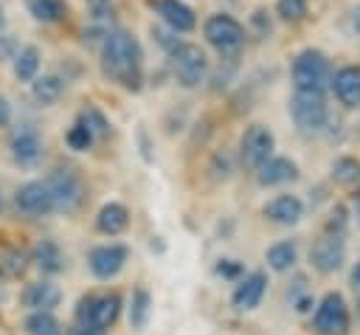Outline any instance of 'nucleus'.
Instances as JSON below:
<instances>
[{
  "label": "nucleus",
  "instance_id": "12",
  "mask_svg": "<svg viewBox=\"0 0 360 335\" xmlns=\"http://www.w3.org/2000/svg\"><path fill=\"white\" fill-rule=\"evenodd\" d=\"M14 206L20 214L37 220V217H45L53 211V197L48 191V183L45 180H28L22 183L17 191H14Z\"/></svg>",
  "mask_w": 360,
  "mask_h": 335
},
{
  "label": "nucleus",
  "instance_id": "24",
  "mask_svg": "<svg viewBox=\"0 0 360 335\" xmlns=\"http://www.w3.org/2000/svg\"><path fill=\"white\" fill-rule=\"evenodd\" d=\"M22 329L25 335H65V327L53 310H31L22 321Z\"/></svg>",
  "mask_w": 360,
  "mask_h": 335
},
{
  "label": "nucleus",
  "instance_id": "18",
  "mask_svg": "<svg viewBox=\"0 0 360 335\" xmlns=\"http://www.w3.org/2000/svg\"><path fill=\"white\" fill-rule=\"evenodd\" d=\"M8 152H11V160L17 166H34L42 155V141L37 135L34 127H20L11 132L8 138Z\"/></svg>",
  "mask_w": 360,
  "mask_h": 335
},
{
  "label": "nucleus",
  "instance_id": "45",
  "mask_svg": "<svg viewBox=\"0 0 360 335\" xmlns=\"http://www.w3.org/2000/svg\"><path fill=\"white\" fill-rule=\"evenodd\" d=\"M0 211H3V194H0Z\"/></svg>",
  "mask_w": 360,
  "mask_h": 335
},
{
  "label": "nucleus",
  "instance_id": "20",
  "mask_svg": "<svg viewBox=\"0 0 360 335\" xmlns=\"http://www.w3.org/2000/svg\"><path fill=\"white\" fill-rule=\"evenodd\" d=\"M129 228V208L118 200H110L96 214V231L104 236H118Z\"/></svg>",
  "mask_w": 360,
  "mask_h": 335
},
{
  "label": "nucleus",
  "instance_id": "35",
  "mask_svg": "<svg viewBox=\"0 0 360 335\" xmlns=\"http://www.w3.org/2000/svg\"><path fill=\"white\" fill-rule=\"evenodd\" d=\"M214 273H217L219 279L236 282L239 276H245V265H242L239 259H219V262L214 265Z\"/></svg>",
  "mask_w": 360,
  "mask_h": 335
},
{
  "label": "nucleus",
  "instance_id": "34",
  "mask_svg": "<svg viewBox=\"0 0 360 335\" xmlns=\"http://www.w3.org/2000/svg\"><path fill=\"white\" fill-rule=\"evenodd\" d=\"M276 14L284 23H301L307 17V0H276Z\"/></svg>",
  "mask_w": 360,
  "mask_h": 335
},
{
  "label": "nucleus",
  "instance_id": "42",
  "mask_svg": "<svg viewBox=\"0 0 360 335\" xmlns=\"http://www.w3.org/2000/svg\"><path fill=\"white\" fill-rule=\"evenodd\" d=\"M354 31H360V6L354 8Z\"/></svg>",
  "mask_w": 360,
  "mask_h": 335
},
{
  "label": "nucleus",
  "instance_id": "15",
  "mask_svg": "<svg viewBox=\"0 0 360 335\" xmlns=\"http://www.w3.org/2000/svg\"><path fill=\"white\" fill-rule=\"evenodd\" d=\"M149 8L163 20L166 28H172L177 34H188L197 25L194 11L183 0H149Z\"/></svg>",
  "mask_w": 360,
  "mask_h": 335
},
{
  "label": "nucleus",
  "instance_id": "10",
  "mask_svg": "<svg viewBox=\"0 0 360 335\" xmlns=\"http://www.w3.org/2000/svg\"><path fill=\"white\" fill-rule=\"evenodd\" d=\"M346 262V239L343 234H321L312 248H309V265L318 270V273H335L340 270Z\"/></svg>",
  "mask_w": 360,
  "mask_h": 335
},
{
  "label": "nucleus",
  "instance_id": "22",
  "mask_svg": "<svg viewBox=\"0 0 360 335\" xmlns=\"http://www.w3.org/2000/svg\"><path fill=\"white\" fill-rule=\"evenodd\" d=\"M264 262L276 273H287L298 262V242L295 239H278L264 251Z\"/></svg>",
  "mask_w": 360,
  "mask_h": 335
},
{
  "label": "nucleus",
  "instance_id": "1",
  "mask_svg": "<svg viewBox=\"0 0 360 335\" xmlns=\"http://www.w3.org/2000/svg\"><path fill=\"white\" fill-rule=\"evenodd\" d=\"M101 56V73L112 84L135 93L143 84V48L135 39V34L124 28H110L98 48Z\"/></svg>",
  "mask_w": 360,
  "mask_h": 335
},
{
  "label": "nucleus",
  "instance_id": "4",
  "mask_svg": "<svg viewBox=\"0 0 360 335\" xmlns=\"http://www.w3.org/2000/svg\"><path fill=\"white\" fill-rule=\"evenodd\" d=\"M121 296L118 293H87L76 301V310H73V318L76 324H90V327H98V329H110L118 315H121Z\"/></svg>",
  "mask_w": 360,
  "mask_h": 335
},
{
  "label": "nucleus",
  "instance_id": "26",
  "mask_svg": "<svg viewBox=\"0 0 360 335\" xmlns=\"http://www.w3.org/2000/svg\"><path fill=\"white\" fill-rule=\"evenodd\" d=\"M28 14L37 23H59L68 14V3L65 0H25Z\"/></svg>",
  "mask_w": 360,
  "mask_h": 335
},
{
  "label": "nucleus",
  "instance_id": "19",
  "mask_svg": "<svg viewBox=\"0 0 360 335\" xmlns=\"http://www.w3.org/2000/svg\"><path fill=\"white\" fill-rule=\"evenodd\" d=\"M20 301H22V307H28V310H53V307H59V301H62V290H59L53 282L39 279V282H31V284L22 287Z\"/></svg>",
  "mask_w": 360,
  "mask_h": 335
},
{
  "label": "nucleus",
  "instance_id": "38",
  "mask_svg": "<svg viewBox=\"0 0 360 335\" xmlns=\"http://www.w3.org/2000/svg\"><path fill=\"white\" fill-rule=\"evenodd\" d=\"M211 172H214V180H225V177L231 175V160H228V155H214Z\"/></svg>",
  "mask_w": 360,
  "mask_h": 335
},
{
  "label": "nucleus",
  "instance_id": "14",
  "mask_svg": "<svg viewBox=\"0 0 360 335\" xmlns=\"http://www.w3.org/2000/svg\"><path fill=\"white\" fill-rule=\"evenodd\" d=\"M329 87L338 99V104H343L346 110H357L360 107V68L357 65H343L329 76Z\"/></svg>",
  "mask_w": 360,
  "mask_h": 335
},
{
  "label": "nucleus",
  "instance_id": "27",
  "mask_svg": "<svg viewBox=\"0 0 360 335\" xmlns=\"http://www.w3.org/2000/svg\"><path fill=\"white\" fill-rule=\"evenodd\" d=\"M37 73H39V48L37 45L17 48V53H14V76L20 82H31Z\"/></svg>",
  "mask_w": 360,
  "mask_h": 335
},
{
  "label": "nucleus",
  "instance_id": "11",
  "mask_svg": "<svg viewBox=\"0 0 360 335\" xmlns=\"http://www.w3.org/2000/svg\"><path fill=\"white\" fill-rule=\"evenodd\" d=\"M127 259H129V248H127V245H121V242H107V245H96V248L87 253V267H90V273H93L96 279L110 282V279H115V276L124 270Z\"/></svg>",
  "mask_w": 360,
  "mask_h": 335
},
{
  "label": "nucleus",
  "instance_id": "32",
  "mask_svg": "<svg viewBox=\"0 0 360 335\" xmlns=\"http://www.w3.org/2000/svg\"><path fill=\"white\" fill-rule=\"evenodd\" d=\"M287 301H290V307H292L295 312H312V307H315V296H312V290L304 284V279H298L295 287L287 290Z\"/></svg>",
  "mask_w": 360,
  "mask_h": 335
},
{
  "label": "nucleus",
  "instance_id": "7",
  "mask_svg": "<svg viewBox=\"0 0 360 335\" xmlns=\"http://www.w3.org/2000/svg\"><path fill=\"white\" fill-rule=\"evenodd\" d=\"M287 107H290V115L301 132H323L329 124V107H326L323 93L295 90Z\"/></svg>",
  "mask_w": 360,
  "mask_h": 335
},
{
  "label": "nucleus",
  "instance_id": "33",
  "mask_svg": "<svg viewBox=\"0 0 360 335\" xmlns=\"http://www.w3.org/2000/svg\"><path fill=\"white\" fill-rule=\"evenodd\" d=\"M65 144H68L73 152H87V149L96 144V138L87 132V127H84V124L73 121V124L68 127V132H65Z\"/></svg>",
  "mask_w": 360,
  "mask_h": 335
},
{
  "label": "nucleus",
  "instance_id": "29",
  "mask_svg": "<svg viewBox=\"0 0 360 335\" xmlns=\"http://www.w3.org/2000/svg\"><path fill=\"white\" fill-rule=\"evenodd\" d=\"M79 124H84L87 127V132L96 138V141H104L110 132H112V127H110V121H107V115L98 110V107H93V104H87V107H82L79 110V118H76Z\"/></svg>",
  "mask_w": 360,
  "mask_h": 335
},
{
  "label": "nucleus",
  "instance_id": "40",
  "mask_svg": "<svg viewBox=\"0 0 360 335\" xmlns=\"http://www.w3.org/2000/svg\"><path fill=\"white\" fill-rule=\"evenodd\" d=\"M8 121H11V104L6 96H0V129L8 127Z\"/></svg>",
  "mask_w": 360,
  "mask_h": 335
},
{
  "label": "nucleus",
  "instance_id": "13",
  "mask_svg": "<svg viewBox=\"0 0 360 335\" xmlns=\"http://www.w3.org/2000/svg\"><path fill=\"white\" fill-rule=\"evenodd\" d=\"M267 273L264 270H250V273H245V276H239L236 279V287H233V293H231V307L236 310V312H250V310H256L259 304H262V298H264V293H267Z\"/></svg>",
  "mask_w": 360,
  "mask_h": 335
},
{
  "label": "nucleus",
  "instance_id": "36",
  "mask_svg": "<svg viewBox=\"0 0 360 335\" xmlns=\"http://www.w3.org/2000/svg\"><path fill=\"white\" fill-rule=\"evenodd\" d=\"M152 39H155L163 51H172V48L180 42L177 31H172V28H152Z\"/></svg>",
  "mask_w": 360,
  "mask_h": 335
},
{
  "label": "nucleus",
  "instance_id": "9",
  "mask_svg": "<svg viewBox=\"0 0 360 335\" xmlns=\"http://www.w3.org/2000/svg\"><path fill=\"white\" fill-rule=\"evenodd\" d=\"M276 149V135L267 124H250L239 138V160L245 169H259Z\"/></svg>",
  "mask_w": 360,
  "mask_h": 335
},
{
  "label": "nucleus",
  "instance_id": "16",
  "mask_svg": "<svg viewBox=\"0 0 360 335\" xmlns=\"http://www.w3.org/2000/svg\"><path fill=\"white\" fill-rule=\"evenodd\" d=\"M304 211H307V206H304V200L298 197V194H276L273 200H267L264 203V208H262V214L270 220V222H276V225H298L301 220H304Z\"/></svg>",
  "mask_w": 360,
  "mask_h": 335
},
{
  "label": "nucleus",
  "instance_id": "39",
  "mask_svg": "<svg viewBox=\"0 0 360 335\" xmlns=\"http://www.w3.org/2000/svg\"><path fill=\"white\" fill-rule=\"evenodd\" d=\"M68 335H107V329H98V327H90V324H76L68 329Z\"/></svg>",
  "mask_w": 360,
  "mask_h": 335
},
{
  "label": "nucleus",
  "instance_id": "8",
  "mask_svg": "<svg viewBox=\"0 0 360 335\" xmlns=\"http://www.w3.org/2000/svg\"><path fill=\"white\" fill-rule=\"evenodd\" d=\"M45 183H48V191L53 197V211L70 214L84 203V183H82L76 169L59 166L45 177Z\"/></svg>",
  "mask_w": 360,
  "mask_h": 335
},
{
  "label": "nucleus",
  "instance_id": "23",
  "mask_svg": "<svg viewBox=\"0 0 360 335\" xmlns=\"http://www.w3.org/2000/svg\"><path fill=\"white\" fill-rule=\"evenodd\" d=\"M62 93H65V79H59V76H53V73H48V76H34V79H31V96H34V101L42 104V107L56 104V101L62 99Z\"/></svg>",
  "mask_w": 360,
  "mask_h": 335
},
{
  "label": "nucleus",
  "instance_id": "37",
  "mask_svg": "<svg viewBox=\"0 0 360 335\" xmlns=\"http://www.w3.org/2000/svg\"><path fill=\"white\" fill-rule=\"evenodd\" d=\"M250 25H253V31H256L259 37H267V34L273 31V20L267 17V11H264V8H256V11H253Z\"/></svg>",
  "mask_w": 360,
  "mask_h": 335
},
{
  "label": "nucleus",
  "instance_id": "43",
  "mask_svg": "<svg viewBox=\"0 0 360 335\" xmlns=\"http://www.w3.org/2000/svg\"><path fill=\"white\" fill-rule=\"evenodd\" d=\"M3 25H6V17H3V8H0V31H3Z\"/></svg>",
  "mask_w": 360,
  "mask_h": 335
},
{
  "label": "nucleus",
  "instance_id": "25",
  "mask_svg": "<svg viewBox=\"0 0 360 335\" xmlns=\"http://www.w3.org/2000/svg\"><path fill=\"white\" fill-rule=\"evenodd\" d=\"M31 262V253L25 248H6L0 253V279H20Z\"/></svg>",
  "mask_w": 360,
  "mask_h": 335
},
{
  "label": "nucleus",
  "instance_id": "21",
  "mask_svg": "<svg viewBox=\"0 0 360 335\" xmlns=\"http://www.w3.org/2000/svg\"><path fill=\"white\" fill-rule=\"evenodd\" d=\"M31 262L39 267L42 276H56L65 270V253L53 239H39L31 251Z\"/></svg>",
  "mask_w": 360,
  "mask_h": 335
},
{
  "label": "nucleus",
  "instance_id": "31",
  "mask_svg": "<svg viewBox=\"0 0 360 335\" xmlns=\"http://www.w3.org/2000/svg\"><path fill=\"white\" fill-rule=\"evenodd\" d=\"M332 180H335V183H343V186L360 180V160L352 158V155H340V158L332 163Z\"/></svg>",
  "mask_w": 360,
  "mask_h": 335
},
{
  "label": "nucleus",
  "instance_id": "6",
  "mask_svg": "<svg viewBox=\"0 0 360 335\" xmlns=\"http://www.w3.org/2000/svg\"><path fill=\"white\" fill-rule=\"evenodd\" d=\"M202 37H205V42H208L214 51H219L222 56H233V53H239L242 45H245V25H242L236 17L219 11V14H211V17L202 23Z\"/></svg>",
  "mask_w": 360,
  "mask_h": 335
},
{
  "label": "nucleus",
  "instance_id": "28",
  "mask_svg": "<svg viewBox=\"0 0 360 335\" xmlns=\"http://www.w3.org/2000/svg\"><path fill=\"white\" fill-rule=\"evenodd\" d=\"M149 315H152V296H149V290L135 287L132 298H129V327L143 329L149 324Z\"/></svg>",
  "mask_w": 360,
  "mask_h": 335
},
{
  "label": "nucleus",
  "instance_id": "5",
  "mask_svg": "<svg viewBox=\"0 0 360 335\" xmlns=\"http://www.w3.org/2000/svg\"><path fill=\"white\" fill-rule=\"evenodd\" d=\"M349 327H352V312H349L343 293L338 290L323 293L321 301H315L312 329L318 335H349Z\"/></svg>",
  "mask_w": 360,
  "mask_h": 335
},
{
  "label": "nucleus",
  "instance_id": "17",
  "mask_svg": "<svg viewBox=\"0 0 360 335\" xmlns=\"http://www.w3.org/2000/svg\"><path fill=\"white\" fill-rule=\"evenodd\" d=\"M256 172V180H259V186H264V189H270V186H284V183H292V180H298V163L292 160V158H284V155H270L259 169H253Z\"/></svg>",
  "mask_w": 360,
  "mask_h": 335
},
{
  "label": "nucleus",
  "instance_id": "41",
  "mask_svg": "<svg viewBox=\"0 0 360 335\" xmlns=\"http://www.w3.org/2000/svg\"><path fill=\"white\" fill-rule=\"evenodd\" d=\"M352 284H354V290H360V262L352 267Z\"/></svg>",
  "mask_w": 360,
  "mask_h": 335
},
{
  "label": "nucleus",
  "instance_id": "2",
  "mask_svg": "<svg viewBox=\"0 0 360 335\" xmlns=\"http://www.w3.org/2000/svg\"><path fill=\"white\" fill-rule=\"evenodd\" d=\"M166 53H169L172 76H174V82H177L180 87L194 90V87H200V84L205 82V76H208V56H205V51H202L200 45L180 39V42H177L172 51H166Z\"/></svg>",
  "mask_w": 360,
  "mask_h": 335
},
{
  "label": "nucleus",
  "instance_id": "30",
  "mask_svg": "<svg viewBox=\"0 0 360 335\" xmlns=\"http://www.w3.org/2000/svg\"><path fill=\"white\" fill-rule=\"evenodd\" d=\"M84 6H87L90 25L110 31V25H112V20H115V3H112V0H84Z\"/></svg>",
  "mask_w": 360,
  "mask_h": 335
},
{
  "label": "nucleus",
  "instance_id": "44",
  "mask_svg": "<svg viewBox=\"0 0 360 335\" xmlns=\"http://www.w3.org/2000/svg\"><path fill=\"white\" fill-rule=\"evenodd\" d=\"M354 307H357V318H360V296H357V304Z\"/></svg>",
  "mask_w": 360,
  "mask_h": 335
},
{
  "label": "nucleus",
  "instance_id": "3",
  "mask_svg": "<svg viewBox=\"0 0 360 335\" xmlns=\"http://www.w3.org/2000/svg\"><path fill=\"white\" fill-rule=\"evenodd\" d=\"M292 76V87L295 90H309V93H323L329 87V76H332V65L329 56L318 48H304L290 68Z\"/></svg>",
  "mask_w": 360,
  "mask_h": 335
}]
</instances>
